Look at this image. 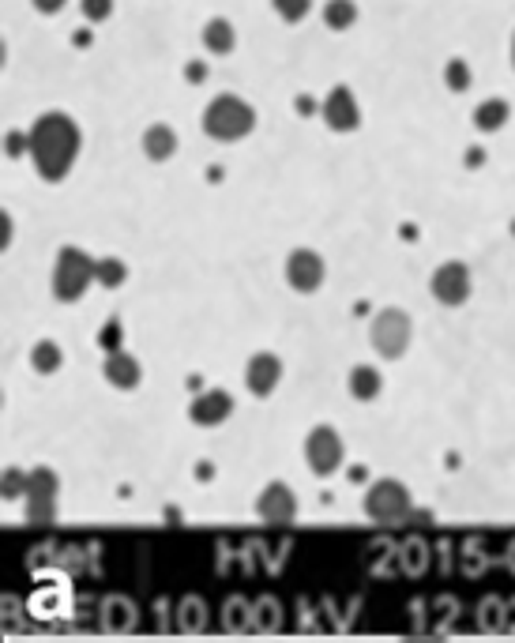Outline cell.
<instances>
[{"label": "cell", "mask_w": 515, "mask_h": 643, "mask_svg": "<svg viewBox=\"0 0 515 643\" xmlns=\"http://www.w3.org/2000/svg\"><path fill=\"white\" fill-rule=\"evenodd\" d=\"M365 512L376 523H399L403 516H410V489L395 478H380L365 493Z\"/></svg>", "instance_id": "6"}, {"label": "cell", "mask_w": 515, "mask_h": 643, "mask_svg": "<svg viewBox=\"0 0 515 643\" xmlns=\"http://www.w3.org/2000/svg\"><path fill=\"white\" fill-rule=\"evenodd\" d=\"M282 380V361L275 354H252L249 365H245V388H249L256 399H267V395L279 388Z\"/></svg>", "instance_id": "12"}, {"label": "cell", "mask_w": 515, "mask_h": 643, "mask_svg": "<svg viewBox=\"0 0 515 643\" xmlns=\"http://www.w3.org/2000/svg\"><path fill=\"white\" fill-rule=\"evenodd\" d=\"M252 128H256V110L237 95L211 98V106L203 110V132L219 143L245 140Z\"/></svg>", "instance_id": "2"}, {"label": "cell", "mask_w": 515, "mask_h": 643, "mask_svg": "<svg viewBox=\"0 0 515 643\" xmlns=\"http://www.w3.org/2000/svg\"><path fill=\"white\" fill-rule=\"evenodd\" d=\"M31 162L42 181H64L79 158V125L68 113H42L31 125Z\"/></svg>", "instance_id": "1"}, {"label": "cell", "mask_w": 515, "mask_h": 643, "mask_svg": "<svg viewBox=\"0 0 515 643\" xmlns=\"http://www.w3.org/2000/svg\"><path fill=\"white\" fill-rule=\"evenodd\" d=\"M406 643H440V640H406Z\"/></svg>", "instance_id": "26"}, {"label": "cell", "mask_w": 515, "mask_h": 643, "mask_svg": "<svg viewBox=\"0 0 515 643\" xmlns=\"http://www.w3.org/2000/svg\"><path fill=\"white\" fill-rule=\"evenodd\" d=\"M61 361H64V354H61V346L53 343V339H42V343H34V350H31L34 373L49 377V373H57V369H61Z\"/></svg>", "instance_id": "20"}, {"label": "cell", "mask_w": 515, "mask_h": 643, "mask_svg": "<svg viewBox=\"0 0 515 643\" xmlns=\"http://www.w3.org/2000/svg\"><path fill=\"white\" fill-rule=\"evenodd\" d=\"M271 4H275V12L286 23H301V19L309 16V8H313V0H271Z\"/></svg>", "instance_id": "23"}, {"label": "cell", "mask_w": 515, "mask_h": 643, "mask_svg": "<svg viewBox=\"0 0 515 643\" xmlns=\"http://www.w3.org/2000/svg\"><path fill=\"white\" fill-rule=\"evenodd\" d=\"M106 380H110L113 388H121V392H132L136 384L143 380V369L140 361L132 358V354H125V350H113L110 358H106Z\"/></svg>", "instance_id": "14"}, {"label": "cell", "mask_w": 515, "mask_h": 643, "mask_svg": "<svg viewBox=\"0 0 515 643\" xmlns=\"http://www.w3.org/2000/svg\"><path fill=\"white\" fill-rule=\"evenodd\" d=\"M203 46L207 53H215V57H230L237 46V34H234V23L230 19H211L207 27H203Z\"/></svg>", "instance_id": "16"}, {"label": "cell", "mask_w": 515, "mask_h": 643, "mask_svg": "<svg viewBox=\"0 0 515 643\" xmlns=\"http://www.w3.org/2000/svg\"><path fill=\"white\" fill-rule=\"evenodd\" d=\"M23 497H27V519L31 523H49L53 519V497H57V474L38 467L23 478Z\"/></svg>", "instance_id": "8"}, {"label": "cell", "mask_w": 515, "mask_h": 643, "mask_svg": "<svg viewBox=\"0 0 515 643\" xmlns=\"http://www.w3.org/2000/svg\"><path fill=\"white\" fill-rule=\"evenodd\" d=\"M410 335H414V324H410V316H406L403 309H384V313H376L373 328H369L373 350L388 361L403 358L406 346H410Z\"/></svg>", "instance_id": "4"}, {"label": "cell", "mask_w": 515, "mask_h": 643, "mask_svg": "<svg viewBox=\"0 0 515 643\" xmlns=\"http://www.w3.org/2000/svg\"><path fill=\"white\" fill-rule=\"evenodd\" d=\"M320 113H324V125H328L331 132H354V128L361 125L358 98H354L350 87H331V95L324 98Z\"/></svg>", "instance_id": "11"}, {"label": "cell", "mask_w": 515, "mask_h": 643, "mask_svg": "<svg viewBox=\"0 0 515 643\" xmlns=\"http://www.w3.org/2000/svg\"><path fill=\"white\" fill-rule=\"evenodd\" d=\"M429 290H433V298H437L440 305L459 309V305L470 298V267L459 264V260L440 264L437 271H433V283H429Z\"/></svg>", "instance_id": "7"}, {"label": "cell", "mask_w": 515, "mask_h": 643, "mask_svg": "<svg viewBox=\"0 0 515 643\" xmlns=\"http://www.w3.org/2000/svg\"><path fill=\"white\" fill-rule=\"evenodd\" d=\"M177 151V132L170 125H151L143 132V155L151 162H166Z\"/></svg>", "instance_id": "17"}, {"label": "cell", "mask_w": 515, "mask_h": 643, "mask_svg": "<svg viewBox=\"0 0 515 643\" xmlns=\"http://www.w3.org/2000/svg\"><path fill=\"white\" fill-rule=\"evenodd\" d=\"M444 83H448V91H455V95L470 91V64L463 61V57H452L448 68H444Z\"/></svg>", "instance_id": "21"}, {"label": "cell", "mask_w": 515, "mask_h": 643, "mask_svg": "<svg viewBox=\"0 0 515 643\" xmlns=\"http://www.w3.org/2000/svg\"><path fill=\"white\" fill-rule=\"evenodd\" d=\"M83 16L91 23H102V19L113 16V0H83Z\"/></svg>", "instance_id": "24"}, {"label": "cell", "mask_w": 515, "mask_h": 643, "mask_svg": "<svg viewBox=\"0 0 515 643\" xmlns=\"http://www.w3.org/2000/svg\"><path fill=\"white\" fill-rule=\"evenodd\" d=\"M192 422L196 425H222L230 414H234V395L222 392V388H211L203 392L200 399H192Z\"/></svg>", "instance_id": "13"}, {"label": "cell", "mask_w": 515, "mask_h": 643, "mask_svg": "<svg viewBox=\"0 0 515 643\" xmlns=\"http://www.w3.org/2000/svg\"><path fill=\"white\" fill-rule=\"evenodd\" d=\"M512 64H515V34H512Z\"/></svg>", "instance_id": "27"}, {"label": "cell", "mask_w": 515, "mask_h": 643, "mask_svg": "<svg viewBox=\"0 0 515 643\" xmlns=\"http://www.w3.org/2000/svg\"><path fill=\"white\" fill-rule=\"evenodd\" d=\"M324 275H328V267H324V256L313 249H294L290 252V260H286V283L294 286L297 294H316L320 286H324Z\"/></svg>", "instance_id": "9"}, {"label": "cell", "mask_w": 515, "mask_h": 643, "mask_svg": "<svg viewBox=\"0 0 515 643\" xmlns=\"http://www.w3.org/2000/svg\"><path fill=\"white\" fill-rule=\"evenodd\" d=\"M346 388H350V395H354L358 403H373L376 395L384 392V377H380V369H373V365H354Z\"/></svg>", "instance_id": "15"}, {"label": "cell", "mask_w": 515, "mask_h": 643, "mask_svg": "<svg viewBox=\"0 0 515 643\" xmlns=\"http://www.w3.org/2000/svg\"><path fill=\"white\" fill-rule=\"evenodd\" d=\"M305 463L316 478H331L343 467V437L331 425H313L305 437Z\"/></svg>", "instance_id": "5"}, {"label": "cell", "mask_w": 515, "mask_h": 643, "mask_svg": "<svg viewBox=\"0 0 515 643\" xmlns=\"http://www.w3.org/2000/svg\"><path fill=\"white\" fill-rule=\"evenodd\" d=\"M128 279V267H125V260H117V256H102L98 260V283L102 286H121Z\"/></svg>", "instance_id": "22"}, {"label": "cell", "mask_w": 515, "mask_h": 643, "mask_svg": "<svg viewBox=\"0 0 515 643\" xmlns=\"http://www.w3.org/2000/svg\"><path fill=\"white\" fill-rule=\"evenodd\" d=\"M64 4H68V0H34V8H38V12H46V16H53V12H61Z\"/></svg>", "instance_id": "25"}, {"label": "cell", "mask_w": 515, "mask_h": 643, "mask_svg": "<svg viewBox=\"0 0 515 643\" xmlns=\"http://www.w3.org/2000/svg\"><path fill=\"white\" fill-rule=\"evenodd\" d=\"M256 512H260V519H264V523H271V527H286V523H294V519H297L294 489L286 486V482H271V486L260 493Z\"/></svg>", "instance_id": "10"}, {"label": "cell", "mask_w": 515, "mask_h": 643, "mask_svg": "<svg viewBox=\"0 0 515 643\" xmlns=\"http://www.w3.org/2000/svg\"><path fill=\"white\" fill-rule=\"evenodd\" d=\"M358 23V4L354 0H328L324 4V27L331 31H350Z\"/></svg>", "instance_id": "19"}, {"label": "cell", "mask_w": 515, "mask_h": 643, "mask_svg": "<svg viewBox=\"0 0 515 643\" xmlns=\"http://www.w3.org/2000/svg\"><path fill=\"white\" fill-rule=\"evenodd\" d=\"M94 279H98V260H91L83 249L64 245L57 252V264H53V298L57 301H64V305L79 301L91 290Z\"/></svg>", "instance_id": "3"}, {"label": "cell", "mask_w": 515, "mask_h": 643, "mask_svg": "<svg viewBox=\"0 0 515 643\" xmlns=\"http://www.w3.org/2000/svg\"><path fill=\"white\" fill-rule=\"evenodd\" d=\"M508 117H512V106L504 98H485L482 106L474 110V128L478 132H500L508 125Z\"/></svg>", "instance_id": "18"}]
</instances>
